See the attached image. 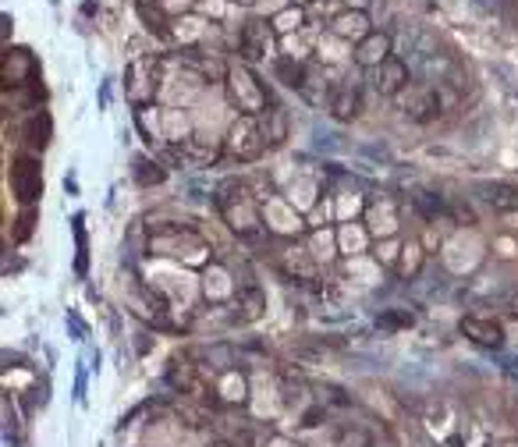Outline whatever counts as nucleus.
Segmentation results:
<instances>
[{
    "mask_svg": "<svg viewBox=\"0 0 518 447\" xmlns=\"http://www.w3.org/2000/svg\"><path fill=\"white\" fill-rule=\"evenodd\" d=\"M11 192L22 202H36L43 195V174H39V163L32 156H18L11 167Z\"/></svg>",
    "mask_w": 518,
    "mask_h": 447,
    "instance_id": "f257e3e1",
    "label": "nucleus"
},
{
    "mask_svg": "<svg viewBox=\"0 0 518 447\" xmlns=\"http://www.w3.org/2000/svg\"><path fill=\"white\" fill-rule=\"evenodd\" d=\"M462 333H465V338H472L476 345H483V348H500V345H504V326L493 323V319L465 316V319H462Z\"/></svg>",
    "mask_w": 518,
    "mask_h": 447,
    "instance_id": "f03ea898",
    "label": "nucleus"
},
{
    "mask_svg": "<svg viewBox=\"0 0 518 447\" xmlns=\"http://www.w3.org/2000/svg\"><path fill=\"white\" fill-rule=\"evenodd\" d=\"M330 110H334V118L337 121H352L359 114V89L344 78L330 89Z\"/></svg>",
    "mask_w": 518,
    "mask_h": 447,
    "instance_id": "7ed1b4c3",
    "label": "nucleus"
},
{
    "mask_svg": "<svg viewBox=\"0 0 518 447\" xmlns=\"http://www.w3.org/2000/svg\"><path fill=\"white\" fill-rule=\"evenodd\" d=\"M231 149H235L242 160H252V156H259L263 142L256 139V128H252V121H242V125H235V128H231Z\"/></svg>",
    "mask_w": 518,
    "mask_h": 447,
    "instance_id": "20e7f679",
    "label": "nucleus"
},
{
    "mask_svg": "<svg viewBox=\"0 0 518 447\" xmlns=\"http://www.w3.org/2000/svg\"><path fill=\"white\" fill-rule=\"evenodd\" d=\"M266 46H270L266 25H263V22H249V25L242 29V57L256 61V57H263V53H266Z\"/></svg>",
    "mask_w": 518,
    "mask_h": 447,
    "instance_id": "39448f33",
    "label": "nucleus"
},
{
    "mask_svg": "<svg viewBox=\"0 0 518 447\" xmlns=\"http://www.w3.org/2000/svg\"><path fill=\"white\" fill-rule=\"evenodd\" d=\"M376 78H383V82H376L380 92H397L401 85H405V68H401L397 61H387L383 64V75H376Z\"/></svg>",
    "mask_w": 518,
    "mask_h": 447,
    "instance_id": "423d86ee",
    "label": "nucleus"
},
{
    "mask_svg": "<svg viewBox=\"0 0 518 447\" xmlns=\"http://www.w3.org/2000/svg\"><path fill=\"white\" fill-rule=\"evenodd\" d=\"M383 53H387V39L369 36V43H362V50H359V64H376V61H383Z\"/></svg>",
    "mask_w": 518,
    "mask_h": 447,
    "instance_id": "0eeeda50",
    "label": "nucleus"
},
{
    "mask_svg": "<svg viewBox=\"0 0 518 447\" xmlns=\"http://www.w3.org/2000/svg\"><path fill=\"white\" fill-rule=\"evenodd\" d=\"M486 192V202L490 206H497V209H511V206H518V195H511L507 188H500V185H493V188H483Z\"/></svg>",
    "mask_w": 518,
    "mask_h": 447,
    "instance_id": "6e6552de",
    "label": "nucleus"
},
{
    "mask_svg": "<svg viewBox=\"0 0 518 447\" xmlns=\"http://www.w3.org/2000/svg\"><path fill=\"white\" fill-rule=\"evenodd\" d=\"M380 323H383V326H409L412 316H397V312H390V316H383Z\"/></svg>",
    "mask_w": 518,
    "mask_h": 447,
    "instance_id": "1a4fd4ad",
    "label": "nucleus"
}]
</instances>
